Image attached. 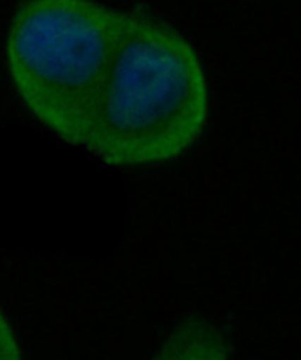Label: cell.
I'll use <instances>...</instances> for the list:
<instances>
[{
	"mask_svg": "<svg viewBox=\"0 0 301 360\" xmlns=\"http://www.w3.org/2000/svg\"><path fill=\"white\" fill-rule=\"evenodd\" d=\"M209 114L206 74L192 45L172 28L125 14L85 148L109 165L179 157Z\"/></svg>",
	"mask_w": 301,
	"mask_h": 360,
	"instance_id": "cell-1",
	"label": "cell"
},
{
	"mask_svg": "<svg viewBox=\"0 0 301 360\" xmlns=\"http://www.w3.org/2000/svg\"><path fill=\"white\" fill-rule=\"evenodd\" d=\"M125 13L96 0H25L7 35V65L34 117L85 147Z\"/></svg>",
	"mask_w": 301,
	"mask_h": 360,
	"instance_id": "cell-2",
	"label": "cell"
},
{
	"mask_svg": "<svg viewBox=\"0 0 301 360\" xmlns=\"http://www.w3.org/2000/svg\"><path fill=\"white\" fill-rule=\"evenodd\" d=\"M20 356L21 351L18 342L0 311V359H18Z\"/></svg>",
	"mask_w": 301,
	"mask_h": 360,
	"instance_id": "cell-3",
	"label": "cell"
}]
</instances>
